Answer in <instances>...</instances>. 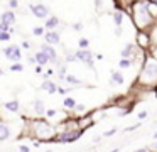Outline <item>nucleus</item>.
<instances>
[{
  "instance_id": "nucleus-33",
  "label": "nucleus",
  "mask_w": 157,
  "mask_h": 152,
  "mask_svg": "<svg viewBox=\"0 0 157 152\" xmlns=\"http://www.w3.org/2000/svg\"><path fill=\"white\" fill-rule=\"evenodd\" d=\"M115 134H117V128H112V130H106L103 135H105V137H112V135H115Z\"/></svg>"
},
{
  "instance_id": "nucleus-29",
  "label": "nucleus",
  "mask_w": 157,
  "mask_h": 152,
  "mask_svg": "<svg viewBox=\"0 0 157 152\" xmlns=\"http://www.w3.org/2000/svg\"><path fill=\"white\" fill-rule=\"evenodd\" d=\"M10 34L9 32H0V42H7V41H10Z\"/></svg>"
},
{
  "instance_id": "nucleus-26",
  "label": "nucleus",
  "mask_w": 157,
  "mask_h": 152,
  "mask_svg": "<svg viewBox=\"0 0 157 152\" xmlns=\"http://www.w3.org/2000/svg\"><path fill=\"white\" fill-rule=\"evenodd\" d=\"M10 71H14V73H22V71H24V66H22L21 63H12L10 64Z\"/></svg>"
},
{
  "instance_id": "nucleus-46",
  "label": "nucleus",
  "mask_w": 157,
  "mask_h": 152,
  "mask_svg": "<svg viewBox=\"0 0 157 152\" xmlns=\"http://www.w3.org/2000/svg\"><path fill=\"white\" fill-rule=\"evenodd\" d=\"M135 152H150L149 149H139V150H135Z\"/></svg>"
},
{
  "instance_id": "nucleus-50",
  "label": "nucleus",
  "mask_w": 157,
  "mask_h": 152,
  "mask_svg": "<svg viewBox=\"0 0 157 152\" xmlns=\"http://www.w3.org/2000/svg\"><path fill=\"white\" fill-rule=\"evenodd\" d=\"M154 138H155V140H157V132H155V134H154Z\"/></svg>"
},
{
  "instance_id": "nucleus-6",
  "label": "nucleus",
  "mask_w": 157,
  "mask_h": 152,
  "mask_svg": "<svg viewBox=\"0 0 157 152\" xmlns=\"http://www.w3.org/2000/svg\"><path fill=\"white\" fill-rule=\"evenodd\" d=\"M41 51L48 56V59H49V63H52V64H56L58 66L59 64V56H58V51L54 49V46H49V44H42L41 46Z\"/></svg>"
},
{
  "instance_id": "nucleus-1",
  "label": "nucleus",
  "mask_w": 157,
  "mask_h": 152,
  "mask_svg": "<svg viewBox=\"0 0 157 152\" xmlns=\"http://www.w3.org/2000/svg\"><path fill=\"white\" fill-rule=\"evenodd\" d=\"M130 17H132L133 24L139 30H147L149 27H152L155 24V20L152 19V15L147 10V0H135V2L130 5Z\"/></svg>"
},
{
  "instance_id": "nucleus-13",
  "label": "nucleus",
  "mask_w": 157,
  "mask_h": 152,
  "mask_svg": "<svg viewBox=\"0 0 157 152\" xmlns=\"http://www.w3.org/2000/svg\"><path fill=\"white\" fill-rule=\"evenodd\" d=\"M147 10L152 15V19L157 22V0H147Z\"/></svg>"
},
{
  "instance_id": "nucleus-34",
  "label": "nucleus",
  "mask_w": 157,
  "mask_h": 152,
  "mask_svg": "<svg viewBox=\"0 0 157 152\" xmlns=\"http://www.w3.org/2000/svg\"><path fill=\"white\" fill-rule=\"evenodd\" d=\"M59 76H61V78H64L66 76V66H59Z\"/></svg>"
},
{
  "instance_id": "nucleus-47",
  "label": "nucleus",
  "mask_w": 157,
  "mask_h": 152,
  "mask_svg": "<svg viewBox=\"0 0 157 152\" xmlns=\"http://www.w3.org/2000/svg\"><path fill=\"white\" fill-rule=\"evenodd\" d=\"M154 93H155V98H157V86H154Z\"/></svg>"
},
{
  "instance_id": "nucleus-20",
  "label": "nucleus",
  "mask_w": 157,
  "mask_h": 152,
  "mask_svg": "<svg viewBox=\"0 0 157 152\" xmlns=\"http://www.w3.org/2000/svg\"><path fill=\"white\" fill-rule=\"evenodd\" d=\"M112 19L113 22H115L117 27H122V22H123V12L122 10H115V12L112 14Z\"/></svg>"
},
{
  "instance_id": "nucleus-35",
  "label": "nucleus",
  "mask_w": 157,
  "mask_h": 152,
  "mask_svg": "<svg viewBox=\"0 0 157 152\" xmlns=\"http://www.w3.org/2000/svg\"><path fill=\"white\" fill-rule=\"evenodd\" d=\"M66 61H68V63H75L76 56H75V54H68V56H66Z\"/></svg>"
},
{
  "instance_id": "nucleus-3",
  "label": "nucleus",
  "mask_w": 157,
  "mask_h": 152,
  "mask_svg": "<svg viewBox=\"0 0 157 152\" xmlns=\"http://www.w3.org/2000/svg\"><path fill=\"white\" fill-rule=\"evenodd\" d=\"M4 56L7 57V59H10L12 63H17V61H21V57H22V51H21V47H19L17 44H10V46H7L4 49Z\"/></svg>"
},
{
  "instance_id": "nucleus-7",
  "label": "nucleus",
  "mask_w": 157,
  "mask_h": 152,
  "mask_svg": "<svg viewBox=\"0 0 157 152\" xmlns=\"http://www.w3.org/2000/svg\"><path fill=\"white\" fill-rule=\"evenodd\" d=\"M42 36H44V42L49 46H56V44L61 42V34L58 30H46Z\"/></svg>"
},
{
  "instance_id": "nucleus-22",
  "label": "nucleus",
  "mask_w": 157,
  "mask_h": 152,
  "mask_svg": "<svg viewBox=\"0 0 157 152\" xmlns=\"http://www.w3.org/2000/svg\"><path fill=\"white\" fill-rule=\"evenodd\" d=\"M149 37H150V44H152V46H157V24H154V25L150 27Z\"/></svg>"
},
{
  "instance_id": "nucleus-21",
  "label": "nucleus",
  "mask_w": 157,
  "mask_h": 152,
  "mask_svg": "<svg viewBox=\"0 0 157 152\" xmlns=\"http://www.w3.org/2000/svg\"><path fill=\"white\" fill-rule=\"evenodd\" d=\"M34 111H36L37 115H44V111H46L44 101H42V100H36V101H34Z\"/></svg>"
},
{
  "instance_id": "nucleus-48",
  "label": "nucleus",
  "mask_w": 157,
  "mask_h": 152,
  "mask_svg": "<svg viewBox=\"0 0 157 152\" xmlns=\"http://www.w3.org/2000/svg\"><path fill=\"white\" fill-rule=\"evenodd\" d=\"M2 74H4V69H2V68H0V76H2Z\"/></svg>"
},
{
  "instance_id": "nucleus-10",
  "label": "nucleus",
  "mask_w": 157,
  "mask_h": 152,
  "mask_svg": "<svg viewBox=\"0 0 157 152\" xmlns=\"http://www.w3.org/2000/svg\"><path fill=\"white\" fill-rule=\"evenodd\" d=\"M137 44H139V47H144V49L150 47L149 30H139V32H137Z\"/></svg>"
},
{
  "instance_id": "nucleus-51",
  "label": "nucleus",
  "mask_w": 157,
  "mask_h": 152,
  "mask_svg": "<svg viewBox=\"0 0 157 152\" xmlns=\"http://www.w3.org/2000/svg\"><path fill=\"white\" fill-rule=\"evenodd\" d=\"M154 149H157V144H155V145H154Z\"/></svg>"
},
{
  "instance_id": "nucleus-37",
  "label": "nucleus",
  "mask_w": 157,
  "mask_h": 152,
  "mask_svg": "<svg viewBox=\"0 0 157 152\" xmlns=\"http://www.w3.org/2000/svg\"><path fill=\"white\" fill-rule=\"evenodd\" d=\"M56 113H58V111H56L54 108H51V110H46V115H48V117H54Z\"/></svg>"
},
{
  "instance_id": "nucleus-39",
  "label": "nucleus",
  "mask_w": 157,
  "mask_h": 152,
  "mask_svg": "<svg viewBox=\"0 0 157 152\" xmlns=\"http://www.w3.org/2000/svg\"><path fill=\"white\" fill-rule=\"evenodd\" d=\"M22 47H24V49H31V42H29V41H24V42H22Z\"/></svg>"
},
{
  "instance_id": "nucleus-27",
  "label": "nucleus",
  "mask_w": 157,
  "mask_h": 152,
  "mask_svg": "<svg viewBox=\"0 0 157 152\" xmlns=\"http://www.w3.org/2000/svg\"><path fill=\"white\" fill-rule=\"evenodd\" d=\"M75 105H76V101L73 100L71 96L64 98V107H66V108H69V110H73V108H75Z\"/></svg>"
},
{
  "instance_id": "nucleus-45",
  "label": "nucleus",
  "mask_w": 157,
  "mask_h": 152,
  "mask_svg": "<svg viewBox=\"0 0 157 152\" xmlns=\"http://www.w3.org/2000/svg\"><path fill=\"white\" fill-rule=\"evenodd\" d=\"M115 34H117V36H120V34H122V27H117V30H115Z\"/></svg>"
},
{
  "instance_id": "nucleus-17",
  "label": "nucleus",
  "mask_w": 157,
  "mask_h": 152,
  "mask_svg": "<svg viewBox=\"0 0 157 152\" xmlns=\"http://www.w3.org/2000/svg\"><path fill=\"white\" fill-rule=\"evenodd\" d=\"M4 108H7L9 111H19L21 110V103H19V100H10L4 103Z\"/></svg>"
},
{
  "instance_id": "nucleus-49",
  "label": "nucleus",
  "mask_w": 157,
  "mask_h": 152,
  "mask_svg": "<svg viewBox=\"0 0 157 152\" xmlns=\"http://www.w3.org/2000/svg\"><path fill=\"white\" fill-rule=\"evenodd\" d=\"M110 152H118V149H113V150H110Z\"/></svg>"
},
{
  "instance_id": "nucleus-42",
  "label": "nucleus",
  "mask_w": 157,
  "mask_h": 152,
  "mask_svg": "<svg viewBox=\"0 0 157 152\" xmlns=\"http://www.w3.org/2000/svg\"><path fill=\"white\" fill-rule=\"evenodd\" d=\"M36 73L41 74V73H42V66H39V64H37V66H36Z\"/></svg>"
},
{
  "instance_id": "nucleus-24",
  "label": "nucleus",
  "mask_w": 157,
  "mask_h": 152,
  "mask_svg": "<svg viewBox=\"0 0 157 152\" xmlns=\"http://www.w3.org/2000/svg\"><path fill=\"white\" fill-rule=\"evenodd\" d=\"M130 66H132V61H130L128 57H122V59H120L118 68H122V69H127V68H130Z\"/></svg>"
},
{
  "instance_id": "nucleus-4",
  "label": "nucleus",
  "mask_w": 157,
  "mask_h": 152,
  "mask_svg": "<svg viewBox=\"0 0 157 152\" xmlns=\"http://www.w3.org/2000/svg\"><path fill=\"white\" fill-rule=\"evenodd\" d=\"M29 10L34 14V17L42 19V20L49 15V7L44 5V3H29Z\"/></svg>"
},
{
  "instance_id": "nucleus-43",
  "label": "nucleus",
  "mask_w": 157,
  "mask_h": 152,
  "mask_svg": "<svg viewBox=\"0 0 157 152\" xmlns=\"http://www.w3.org/2000/svg\"><path fill=\"white\" fill-rule=\"evenodd\" d=\"M56 91H58V93H61V95H64V93H66L64 88H56Z\"/></svg>"
},
{
  "instance_id": "nucleus-41",
  "label": "nucleus",
  "mask_w": 157,
  "mask_h": 152,
  "mask_svg": "<svg viewBox=\"0 0 157 152\" xmlns=\"http://www.w3.org/2000/svg\"><path fill=\"white\" fill-rule=\"evenodd\" d=\"M147 117V111H140V113H139V118H140V120H142V118H145Z\"/></svg>"
},
{
  "instance_id": "nucleus-18",
  "label": "nucleus",
  "mask_w": 157,
  "mask_h": 152,
  "mask_svg": "<svg viewBox=\"0 0 157 152\" xmlns=\"http://www.w3.org/2000/svg\"><path fill=\"white\" fill-rule=\"evenodd\" d=\"M63 80H64L68 84H71V86H81V84H83V81H81V80H78L76 76H73V74H66V76L63 78Z\"/></svg>"
},
{
  "instance_id": "nucleus-11",
  "label": "nucleus",
  "mask_w": 157,
  "mask_h": 152,
  "mask_svg": "<svg viewBox=\"0 0 157 152\" xmlns=\"http://www.w3.org/2000/svg\"><path fill=\"white\" fill-rule=\"evenodd\" d=\"M59 24H61V20H59L56 15H48L44 19V29L46 30H54Z\"/></svg>"
},
{
  "instance_id": "nucleus-9",
  "label": "nucleus",
  "mask_w": 157,
  "mask_h": 152,
  "mask_svg": "<svg viewBox=\"0 0 157 152\" xmlns=\"http://www.w3.org/2000/svg\"><path fill=\"white\" fill-rule=\"evenodd\" d=\"M81 135V130H75V132H66V134H61L59 137H54L52 140L54 142H75L79 138Z\"/></svg>"
},
{
  "instance_id": "nucleus-5",
  "label": "nucleus",
  "mask_w": 157,
  "mask_h": 152,
  "mask_svg": "<svg viewBox=\"0 0 157 152\" xmlns=\"http://www.w3.org/2000/svg\"><path fill=\"white\" fill-rule=\"evenodd\" d=\"M76 56V61H81V63H86L90 68L93 69V66H95V63H93V53L90 49H78L75 53Z\"/></svg>"
},
{
  "instance_id": "nucleus-31",
  "label": "nucleus",
  "mask_w": 157,
  "mask_h": 152,
  "mask_svg": "<svg viewBox=\"0 0 157 152\" xmlns=\"http://www.w3.org/2000/svg\"><path fill=\"white\" fill-rule=\"evenodd\" d=\"M73 29H75L76 32H79V30L83 29V22H75L73 24Z\"/></svg>"
},
{
  "instance_id": "nucleus-30",
  "label": "nucleus",
  "mask_w": 157,
  "mask_h": 152,
  "mask_svg": "<svg viewBox=\"0 0 157 152\" xmlns=\"http://www.w3.org/2000/svg\"><path fill=\"white\" fill-rule=\"evenodd\" d=\"M9 7H10L12 10L19 9V0H9Z\"/></svg>"
},
{
  "instance_id": "nucleus-44",
  "label": "nucleus",
  "mask_w": 157,
  "mask_h": 152,
  "mask_svg": "<svg viewBox=\"0 0 157 152\" xmlns=\"http://www.w3.org/2000/svg\"><path fill=\"white\" fill-rule=\"evenodd\" d=\"M29 63H31V64H36V57H34V56H29Z\"/></svg>"
},
{
  "instance_id": "nucleus-8",
  "label": "nucleus",
  "mask_w": 157,
  "mask_h": 152,
  "mask_svg": "<svg viewBox=\"0 0 157 152\" xmlns=\"http://www.w3.org/2000/svg\"><path fill=\"white\" fill-rule=\"evenodd\" d=\"M34 125H36V135H41V137H44V135H52V127L48 122L37 120Z\"/></svg>"
},
{
  "instance_id": "nucleus-12",
  "label": "nucleus",
  "mask_w": 157,
  "mask_h": 152,
  "mask_svg": "<svg viewBox=\"0 0 157 152\" xmlns=\"http://www.w3.org/2000/svg\"><path fill=\"white\" fill-rule=\"evenodd\" d=\"M0 22L7 24V25L15 24V14H14V10H5L4 14H0Z\"/></svg>"
},
{
  "instance_id": "nucleus-28",
  "label": "nucleus",
  "mask_w": 157,
  "mask_h": 152,
  "mask_svg": "<svg viewBox=\"0 0 157 152\" xmlns=\"http://www.w3.org/2000/svg\"><path fill=\"white\" fill-rule=\"evenodd\" d=\"M32 34H34L36 37H41L42 34H44V27H41V25L34 27V29H32Z\"/></svg>"
},
{
  "instance_id": "nucleus-15",
  "label": "nucleus",
  "mask_w": 157,
  "mask_h": 152,
  "mask_svg": "<svg viewBox=\"0 0 157 152\" xmlns=\"http://www.w3.org/2000/svg\"><path fill=\"white\" fill-rule=\"evenodd\" d=\"M34 57H36V63H37V64H39V66H42V68H44V66H46V64H48V63H49V59H48V56H46V54H44V53H42V51H37V53H36V54H34Z\"/></svg>"
},
{
  "instance_id": "nucleus-23",
  "label": "nucleus",
  "mask_w": 157,
  "mask_h": 152,
  "mask_svg": "<svg viewBox=\"0 0 157 152\" xmlns=\"http://www.w3.org/2000/svg\"><path fill=\"white\" fill-rule=\"evenodd\" d=\"M133 49H135V46H133V44H127V46L122 49L120 56H122V57H130V56H132V51Z\"/></svg>"
},
{
  "instance_id": "nucleus-32",
  "label": "nucleus",
  "mask_w": 157,
  "mask_h": 152,
  "mask_svg": "<svg viewBox=\"0 0 157 152\" xmlns=\"http://www.w3.org/2000/svg\"><path fill=\"white\" fill-rule=\"evenodd\" d=\"M73 110H76V111H79V113H81V111L86 110V107H85V105H75V108H73Z\"/></svg>"
},
{
  "instance_id": "nucleus-14",
  "label": "nucleus",
  "mask_w": 157,
  "mask_h": 152,
  "mask_svg": "<svg viewBox=\"0 0 157 152\" xmlns=\"http://www.w3.org/2000/svg\"><path fill=\"white\" fill-rule=\"evenodd\" d=\"M112 84H123L125 83V76L122 74V71H113L112 73Z\"/></svg>"
},
{
  "instance_id": "nucleus-25",
  "label": "nucleus",
  "mask_w": 157,
  "mask_h": 152,
  "mask_svg": "<svg viewBox=\"0 0 157 152\" xmlns=\"http://www.w3.org/2000/svg\"><path fill=\"white\" fill-rule=\"evenodd\" d=\"M78 47H79V49H88V47H90V39L81 37V39L78 41Z\"/></svg>"
},
{
  "instance_id": "nucleus-16",
  "label": "nucleus",
  "mask_w": 157,
  "mask_h": 152,
  "mask_svg": "<svg viewBox=\"0 0 157 152\" xmlns=\"http://www.w3.org/2000/svg\"><path fill=\"white\" fill-rule=\"evenodd\" d=\"M9 137H10V127L5 123H0V142L7 140Z\"/></svg>"
},
{
  "instance_id": "nucleus-40",
  "label": "nucleus",
  "mask_w": 157,
  "mask_h": 152,
  "mask_svg": "<svg viewBox=\"0 0 157 152\" xmlns=\"http://www.w3.org/2000/svg\"><path fill=\"white\" fill-rule=\"evenodd\" d=\"M93 59H98V61H101V59H103V54H93Z\"/></svg>"
},
{
  "instance_id": "nucleus-2",
  "label": "nucleus",
  "mask_w": 157,
  "mask_h": 152,
  "mask_svg": "<svg viewBox=\"0 0 157 152\" xmlns=\"http://www.w3.org/2000/svg\"><path fill=\"white\" fill-rule=\"evenodd\" d=\"M140 80H142V83L157 80V59L155 57L150 56L145 59V63L142 64V69H140Z\"/></svg>"
},
{
  "instance_id": "nucleus-36",
  "label": "nucleus",
  "mask_w": 157,
  "mask_h": 152,
  "mask_svg": "<svg viewBox=\"0 0 157 152\" xmlns=\"http://www.w3.org/2000/svg\"><path fill=\"white\" fill-rule=\"evenodd\" d=\"M139 127H140V122H137L135 125H132V127H127L125 130H127V132H132V130H135V128H139Z\"/></svg>"
},
{
  "instance_id": "nucleus-19",
  "label": "nucleus",
  "mask_w": 157,
  "mask_h": 152,
  "mask_svg": "<svg viewBox=\"0 0 157 152\" xmlns=\"http://www.w3.org/2000/svg\"><path fill=\"white\" fill-rule=\"evenodd\" d=\"M41 86H42V90H46L48 93H51V95H52V93H56V88H58V86L54 84V81H49V80L42 81Z\"/></svg>"
},
{
  "instance_id": "nucleus-38",
  "label": "nucleus",
  "mask_w": 157,
  "mask_h": 152,
  "mask_svg": "<svg viewBox=\"0 0 157 152\" xmlns=\"http://www.w3.org/2000/svg\"><path fill=\"white\" fill-rule=\"evenodd\" d=\"M19 150H21V152H31V147H29V145H21Z\"/></svg>"
}]
</instances>
